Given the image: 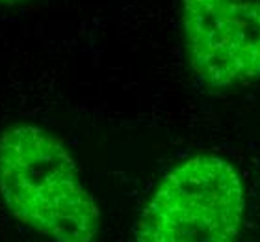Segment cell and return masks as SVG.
Segmentation results:
<instances>
[{"label": "cell", "instance_id": "cell-2", "mask_svg": "<svg viewBox=\"0 0 260 242\" xmlns=\"http://www.w3.org/2000/svg\"><path fill=\"white\" fill-rule=\"evenodd\" d=\"M244 212L238 170L223 156L199 153L162 177L138 220L134 242H238Z\"/></svg>", "mask_w": 260, "mask_h": 242}, {"label": "cell", "instance_id": "cell-3", "mask_svg": "<svg viewBox=\"0 0 260 242\" xmlns=\"http://www.w3.org/2000/svg\"><path fill=\"white\" fill-rule=\"evenodd\" d=\"M180 24L203 86L231 90L260 80V0H180Z\"/></svg>", "mask_w": 260, "mask_h": 242}, {"label": "cell", "instance_id": "cell-1", "mask_svg": "<svg viewBox=\"0 0 260 242\" xmlns=\"http://www.w3.org/2000/svg\"><path fill=\"white\" fill-rule=\"evenodd\" d=\"M0 198L17 222L50 242H93L101 210L63 142L32 123L0 135Z\"/></svg>", "mask_w": 260, "mask_h": 242}, {"label": "cell", "instance_id": "cell-4", "mask_svg": "<svg viewBox=\"0 0 260 242\" xmlns=\"http://www.w3.org/2000/svg\"><path fill=\"white\" fill-rule=\"evenodd\" d=\"M0 2H17V0H0Z\"/></svg>", "mask_w": 260, "mask_h": 242}]
</instances>
